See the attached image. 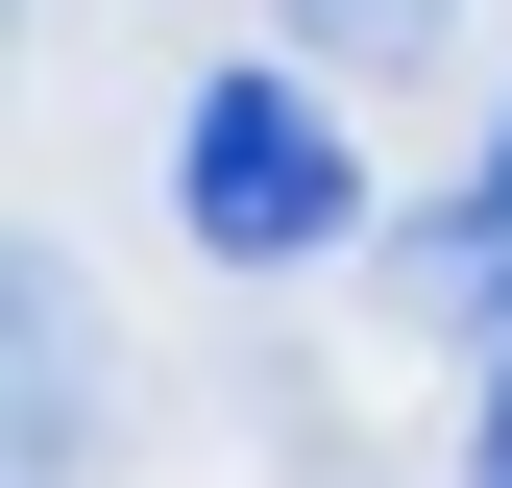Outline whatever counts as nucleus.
I'll return each mask as SVG.
<instances>
[{
	"label": "nucleus",
	"instance_id": "1",
	"mask_svg": "<svg viewBox=\"0 0 512 488\" xmlns=\"http://www.w3.org/2000/svg\"><path fill=\"white\" fill-rule=\"evenodd\" d=\"M171 220H196L220 269H317V244H366V171H342V122H317L293 49H244V74L171 98Z\"/></svg>",
	"mask_w": 512,
	"mask_h": 488
},
{
	"label": "nucleus",
	"instance_id": "4",
	"mask_svg": "<svg viewBox=\"0 0 512 488\" xmlns=\"http://www.w3.org/2000/svg\"><path fill=\"white\" fill-rule=\"evenodd\" d=\"M464 488H512V342H488V415H464Z\"/></svg>",
	"mask_w": 512,
	"mask_h": 488
},
{
	"label": "nucleus",
	"instance_id": "3",
	"mask_svg": "<svg viewBox=\"0 0 512 488\" xmlns=\"http://www.w3.org/2000/svg\"><path fill=\"white\" fill-rule=\"evenodd\" d=\"M293 49H366L391 74V49H439V0H293Z\"/></svg>",
	"mask_w": 512,
	"mask_h": 488
},
{
	"label": "nucleus",
	"instance_id": "5",
	"mask_svg": "<svg viewBox=\"0 0 512 488\" xmlns=\"http://www.w3.org/2000/svg\"><path fill=\"white\" fill-rule=\"evenodd\" d=\"M464 196H488V220H512V98H488V171H464Z\"/></svg>",
	"mask_w": 512,
	"mask_h": 488
},
{
	"label": "nucleus",
	"instance_id": "2",
	"mask_svg": "<svg viewBox=\"0 0 512 488\" xmlns=\"http://www.w3.org/2000/svg\"><path fill=\"white\" fill-rule=\"evenodd\" d=\"M74 440H98V366H74V293L25 269V488H74Z\"/></svg>",
	"mask_w": 512,
	"mask_h": 488
}]
</instances>
